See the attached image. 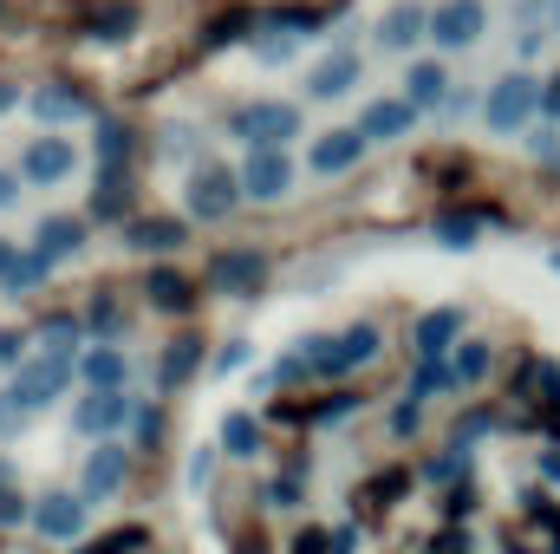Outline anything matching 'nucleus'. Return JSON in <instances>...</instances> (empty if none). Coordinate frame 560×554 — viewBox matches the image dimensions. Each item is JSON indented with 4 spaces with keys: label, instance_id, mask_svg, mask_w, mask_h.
Here are the masks:
<instances>
[{
    "label": "nucleus",
    "instance_id": "nucleus-1",
    "mask_svg": "<svg viewBox=\"0 0 560 554\" xmlns=\"http://www.w3.org/2000/svg\"><path fill=\"white\" fill-rule=\"evenodd\" d=\"M79 359H85V353H52V346H46L39 359H26V366L13 372V385H7L0 399H7V405H13L20 417L39 412V405H52V399L66 392V379L79 372Z\"/></svg>",
    "mask_w": 560,
    "mask_h": 554
},
{
    "label": "nucleus",
    "instance_id": "nucleus-2",
    "mask_svg": "<svg viewBox=\"0 0 560 554\" xmlns=\"http://www.w3.org/2000/svg\"><path fill=\"white\" fill-rule=\"evenodd\" d=\"M229 138H242L248 150H287V138H300V105H242L235 118H229Z\"/></svg>",
    "mask_w": 560,
    "mask_h": 554
},
{
    "label": "nucleus",
    "instance_id": "nucleus-3",
    "mask_svg": "<svg viewBox=\"0 0 560 554\" xmlns=\"http://www.w3.org/2000/svg\"><path fill=\"white\" fill-rule=\"evenodd\" d=\"M535 112H541V85H535L528 72L495 79V85H489V99H482V125H489V131H522Z\"/></svg>",
    "mask_w": 560,
    "mask_h": 554
},
{
    "label": "nucleus",
    "instance_id": "nucleus-4",
    "mask_svg": "<svg viewBox=\"0 0 560 554\" xmlns=\"http://www.w3.org/2000/svg\"><path fill=\"white\" fill-rule=\"evenodd\" d=\"M242 196H248V189H242V176H235L229 163H202V170L189 176V216H196V222H222Z\"/></svg>",
    "mask_w": 560,
    "mask_h": 554
},
{
    "label": "nucleus",
    "instance_id": "nucleus-5",
    "mask_svg": "<svg viewBox=\"0 0 560 554\" xmlns=\"http://www.w3.org/2000/svg\"><path fill=\"white\" fill-rule=\"evenodd\" d=\"M138 417V399L131 392H85L79 405H72V430H85V437H118L125 424Z\"/></svg>",
    "mask_w": 560,
    "mask_h": 554
},
{
    "label": "nucleus",
    "instance_id": "nucleus-6",
    "mask_svg": "<svg viewBox=\"0 0 560 554\" xmlns=\"http://www.w3.org/2000/svg\"><path fill=\"white\" fill-rule=\"evenodd\" d=\"M33 529H39L46 542H79V535H85V496H72V489L39 496V503H33Z\"/></svg>",
    "mask_w": 560,
    "mask_h": 554
},
{
    "label": "nucleus",
    "instance_id": "nucleus-7",
    "mask_svg": "<svg viewBox=\"0 0 560 554\" xmlns=\"http://www.w3.org/2000/svg\"><path fill=\"white\" fill-rule=\"evenodd\" d=\"M125 476H131V450H125V443H98V450L85 457L79 496H85V503H98V496H118V489H125Z\"/></svg>",
    "mask_w": 560,
    "mask_h": 554
},
{
    "label": "nucleus",
    "instance_id": "nucleus-8",
    "mask_svg": "<svg viewBox=\"0 0 560 554\" xmlns=\"http://www.w3.org/2000/svg\"><path fill=\"white\" fill-rule=\"evenodd\" d=\"M242 189H248L255 203H280V196L293 189V163H287V150H255V157L242 163Z\"/></svg>",
    "mask_w": 560,
    "mask_h": 554
},
{
    "label": "nucleus",
    "instance_id": "nucleus-9",
    "mask_svg": "<svg viewBox=\"0 0 560 554\" xmlns=\"http://www.w3.org/2000/svg\"><path fill=\"white\" fill-rule=\"evenodd\" d=\"M476 33H482V0H443V7L430 13V39H436V46H450V53H456V46H469Z\"/></svg>",
    "mask_w": 560,
    "mask_h": 554
},
{
    "label": "nucleus",
    "instance_id": "nucleus-10",
    "mask_svg": "<svg viewBox=\"0 0 560 554\" xmlns=\"http://www.w3.org/2000/svg\"><path fill=\"white\" fill-rule=\"evenodd\" d=\"M20 176H26V183H59V176H72V138H33L20 150Z\"/></svg>",
    "mask_w": 560,
    "mask_h": 554
},
{
    "label": "nucleus",
    "instance_id": "nucleus-11",
    "mask_svg": "<svg viewBox=\"0 0 560 554\" xmlns=\"http://www.w3.org/2000/svg\"><path fill=\"white\" fill-rule=\"evenodd\" d=\"M411 118H418V105H411V99H372V105H365V118H359V131H365V143H385V138H405V131H411Z\"/></svg>",
    "mask_w": 560,
    "mask_h": 554
},
{
    "label": "nucleus",
    "instance_id": "nucleus-12",
    "mask_svg": "<svg viewBox=\"0 0 560 554\" xmlns=\"http://www.w3.org/2000/svg\"><path fill=\"white\" fill-rule=\"evenodd\" d=\"M125 242L143 249V255H170V249H183V242H189V229H183V222H170V216H138V222H125Z\"/></svg>",
    "mask_w": 560,
    "mask_h": 554
},
{
    "label": "nucleus",
    "instance_id": "nucleus-13",
    "mask_svg": "<svg viewBox=\"0 0 560 554\" xmlns=\"http://www.w3.org/2000/svg\"><path fill=\"white\" fill-rule=\"evenodd\" d=\"M26 105H33V118H46V125H72V118H85V112H92V105H85V92H79V85H59V79H52V85H39Z\"/></svg>",
    "mask_w": 560,
    "mask_h": 554
},
{
    "label": "nucleus",
    "instance_id": "nucleus-14",
    "mask_svg": "<svg viewBox=\"0 0 560 554\" xmlns=\"http://www.w3.org/2000/svg\"><path fill=\"white\" fill-rule=\"evenodd\" d=\"M79 379H85L92 392H125V379H131V359H125L118 346H92V353L79 359Z\"/></svg>",
    "mask_w": 560,
    "mask_h": 554
},
{
    "label": "nucleus",
    "instance_id": "nucleus-15",
    "mask_svg": "<svg viewBox=\"0 0 560 554\" xmlns=\"http://www.w3.org/2000/svg\"><path fill=\"white\" fill-rule=\"evenodd\" d=\"M261 268H268V262H261L255 249H235V255H215L209 280H215L222 293H255V287H261Z\"/></svg>",
    "mask_w": 560,
    "mask_h": 554
},
{
    "label": "nucleus",
    "instance_id": "nucleus-16",
    "mask_svg": "<svg viewBox=\"0 0 560 554\" xmlns=\"http://www.w3.org/2000/svg\"><path fill=\"white\" fill-rule=\"evenodd\" d=\"M359 157H365V131H332V138L313 143V170L319 176H346Z\"/></svg>",
    "mask_w": 560,
    "mask_h": 554
},
{
    "label": "nucleus",
    "instance_id": "nucleus-17",
    "mask_svg": "<svg viewBox=\"0 0 560 554\" xmlns=\"http://www.w3.org/2000/svg\"><path fill=\"white\" fill-rule=\"evenodd\" d=\"M423 33H430V13H423L418 0H405V7H392V13H385V26H378V39H385L392 53H411V46H418Z\"/></svg>",
    "mask_w": 560,
    "mask_h": 554
},
{
    "label": "nucleus",
    "instance_id": "nucleus-18",
    "mask_svg": "<svg viewBox=\"0 0 560 554\" xmlns=\"http://www.w3.org/2000/svg\"><path fill=\"white\" fill-rule=\"evenodd\" d=\"M33 242H39V255H46V262H66V255H79V249H85V222H79V216H46Z\"/></svg>",
    "mask_w": 560,
    "mask_h": 554
},
{
    "label": "nucleus",
    "instance_id": "nucleus-19",
    "mask_svg": "<svg viewBox=\"0 0 560 554\" xmlns=\"http://www.w3.org/2000/svg\"><path fill=\"white\" fill-rule=\"evenodd\" d=\"M456 333H463V313H456V307H436V313H423L418 333H411V339H418V359H443Z\"/></svg>",
    "mask_w": 560,
    "mask_h": 554
},
{
    "label": "nucleus",
    "instance_id": "nucleus-20",
    "mask_svg": "<svg viewBox=\"0 0 560 554\" xmlns=\"http://www.w3.org/2000/svg\"><path fill=\"white\" fill-rule=\"evenodd\" d=\"M352 79H359V59H352V53H332V59L313 66L306 92H313V99H339V92H352Z\"/></svg>",
    "mask_w": 560,
    "mask_h": 554
},
{
    "label": "nucleus",
    "instance_id": "nucleus-21",
    "mask_svg": "<svg viewBox=\"0 0 560 554\" xmlns=\"http://www.w3.org/2000/svg\"><path fill=\"white\" fill-rule=\"evenodd\" d=\"M143 293H150V307H163V313H183V307L196 300V287L176 275V268H150V275H143Z\"/></svg>",
    "mask_w": 560,
    "mask_h": 554
},
{
    "label": "nucleus",
    "instance_id": "nucleus-22",
    "mask_svg": "<svg viewBox=\"0 0 560 554\" xmlns=\"http://www.w3.org/2000/svg\"><path fill=\"white\" fill-rule=\"evenodd\" d=\"M405 99H411V105H443V99H450V72H443V66H430V59H423V66H411V79H405Z\"/></svg>",
    "mask_w": 560,
    "mask_h": 554
},
{
    "label": "nucleus",
    "instance_id": "nucleus-23",
    "mask_svg": "<svg viewBox=\"0 0 560 554\" xmlns=\"http://www.w3.org/2000/svg\"><path fill=\"white\" fill-rule=\"evenodd\" d=\"M300 353H306L313 379H339V372H352V359H346V339H300Z\"/></svg>",
    "mask_w": 560,
    "mask_h": 554
},
{
    "label": "nucleus",
    "instance_id": "nucleus-24",
    "mask_svg": "<svg viewBox=\"0 0 560 554\" xmlns=\"http://www.w3.org/2000/svg\"><path fill=\"white\" fill-rule=\"evenodd\" d=\"M196 366H202V339H189V333H183V339H176V346L163 353V366H156V379H163V385H183V379H189Z\"/></svg>",
    "mask_w": 560,
    "mask_h": 554
},
{
    "label": "nucleus",
    "instance_id": "nucleus-25",
    "mask_svg": "<svg viewBox=\"0 0 560 554\" xmlns=\"http://www.w3.org/2000/svg\"><path fill=\"white\" fill-rule=\"evenodd\" d=\"M222 450H229V457H255V450H261V424L248 412H229L222 417Z\"/></svg>",
    "mask_w": 560,
    "mask_h": 554
},
{
    "label": "nucleus",
    "instance_id": "nucleus-26",
    "mask_svg": "<svg viewBox=\"0 0 560 554\" xmlns=\"http://www.w3.org/2000/svg\"><path fill=\"white\" fill-rule=\"evenodd\" d=\"M46 275H52V262H46V255L33 249V255H20V262L7 268V280H0V287H7L13 300H20V293H33V287H39V280H46Z\"/></svg>",
    "mask_w": 560,
    "mask_h": 554
},
{
    "label": "nucleus",
    "instance_id": "nucleus-27",
    "mask_svg": "<svg viewBox=\"0 0 560 554\" xmlns=\"http://www.w3.org/2000/svg\"><path fill=\"white\" fill-rule=\"evenodd\" d=\"M463 379H456V366H443V359H418V379H411V399H430V392H456Z\"/></svg>",
    "mask_w": 560,
    "mask_h": 554
},
{
    "label": "nucleus",
    "instance_id": "nucleus-28",
    "mask_svg": "<svg viewBox=\"0 0 560 554\" xmlns=\"http://www.w3.org/2000/svg\"><path fill=\"white\" fill-rule=\"evenodd\" d=\"M463 470H469V450H463V443H450L443 457H430V463H423V476H430V483H443V489H456V483H463Z\"/></svg>",
    "mask_w": 560,
    "mask_h": 554
},
{
    "label": "nucleus",
    "instance_id": "nucleus-29",
    "mask_svg": "<svg viewBox=\"0 0 560 554\" xmlns=\"http://www.w3.org/2000/svg\"><path fill=\"white\" fill-rule=\"evenodd\" d=\"M378 346H385V333H378L372 320L346 333V359H352V366H372V359H378Z\"/></svg>",
    "mask_w": 560,
    "mask_h": 554
},
{
    "label": "nucleus",
    "instance_id": "nucleus-30",
    "mask_svg": "<svg viewBox=\"0 0 560 554\" xmlns=\"http://www.w3.org/2000/svg\"><path fill=\"white\" fill-rule=\"evenodd\" d=\"M125 157H131V131H125V125H98V163L118 170Z\"/></svg>",
    "mask_w": 560,
    "mask_h": 554
},
{
    "label": "nucleus",
    "instance_id": "nucleus-31",
    "mask_svg": "<svg viewBox=\"0 0 560 554\" xmlns=\"http://www.w3.org/2000/svg\"><path fill=\"white\" fill-rule=\"evenodd\" d=\"M489 359H495V353H489L482 339H463V353H456V379H463V385H476V379L489 372Z\"/></svg>",
    "mask_w": 560,
    "mask_h": 554
},
{
    "label": "nucleus",
    "instance_id": "nucleus-32",
    "mask_svg": "<svg viewBox=\"0 0 560 554\" xmlns=\"http://www.w3.org/2000/svg\"><path fill=\"white\" fill-rule=\"evenodd\" d=\"M131 20H138V13H131V7H118V0H112V7H98V13H92V20H85V26H92V33H98V39H118V33H125V26H131Z\"/></svg>",
    "mask_w": 560,
    "mask_h": 554
},
{
    "label": "nucleus",
    "instance_id": "nucleus-33",
    "mask_svg": "<svg viewBox=\"0 0 560 554\" xmlns=\"http://www.w3.org/2000/svg\"><path fill=\"white\" fill-rule=\"evenodd\" d=\"M85 326H92V333H98V339L112 346V339H118V326H125V313H118V300H92V313H85Z\"/></svg>",
    "mask_w": 560,
    "mask_h": 554
},
{
    "label": "nucleus",
    "instance_id": "nucleus-34",
    "mask_svg": "<svg viewBox=\"0 0 560 554\" xmlns=\"http://www.w3.org/2000/svg\"><path fill=\"white\" fill-rule=\"evenodd\" d=\"M436 242L469 249V242H476V216H436Z\"/></svg>",
    "mask_w": 560,
    "mask_h": 554
},
{
    "label": "nucleus",
    "instance_id": "nucleus-35",
    "mask_svg": "<svg viewBox=\"0 0 560 554\" xmlns=\"http://www.w3.org/2000/svg\"><path fill=\"white\" fill-rule=\"evenodd\" d=\"M143 549V529H118V535H98V542H85L79 554H131Z\"/></svg>",
    "mask_w": 560,
    "mask_h": 554
},
{
    "label": "nucleus",
    "instance_id": "nucleus-36",
    "mask_svg": "<svg viewBox=\"0 0 560 554\" xmlns=\"http://www.w3.org/2000/svg\"><path fill=\"white\" fill-rule=\"evenodd\" d=\"M352 412H359V392H332V399H319V405H313L319 424H339V417H352Z\"/></svg>",
    "mask_w": 560,
    "mask_h": 554
},
{
    "label": "nucleus",
    "instance_id": "nucleus-37",
    "mask_svg": "<svg viewBox=\"0 0 560 554\" xmlns=\"http://www.w3.org/2000/svg\"><path fill=\"white\" fill-rule=\"evenodd\" d=\"M26 516H33V503H26V496H20V489L7 483V489H0V529H20Z\"/></svg>",
    "mask_w": 560,
    "mask_h": 554
},
{
    "label": "nucleus",
    "instance_id": "nucleus-38",
    "mask_svg": "<svg viewBox=\"0 0 560 554\" xmlns=\"http://www.w3.org/2000/svg\"><path fill=\"white\" fill-rule=\"evenodd\" d=\"M268 503H275V509H293V503H300V470H293V476H275V483H268Z\"/></svg>",
    "mask_w": 560,
    "mask_h": 554
},
{
    "label": "nucleus",
    "instance_id": "nucleus-39",
    "mask_svg": "<svg viewBox=\"0 0 560 554\" xmlns=\"http://www.w3.org/2000/svg\"><path fill=\"white\" fill-rule=\"evenodd\" d=\"M242 366H248V339H229V346L215 353V372L229 379V372H242Z\"/></svg>",
    "mask_w": 560,
    "mask_h": 554
},
{
    "label": "nucleus",
    "instance_id": "nucleus-40",
    "mask_svg": "<svg viewBox=\"0 0 560 554\" xmlns=\"http://www.w3.org/2000/svg\"><path fill=\"white\" fill-rule=\"evenodd\" d=\"M469 509H476V496H469V489L456 483V489L443 496V516H450V529H463V516H469Z\"/></svg>",
    "mask_w": 560,
    "mask_h": 554
},
{
    "label": "nucleus",
    "instance_id": "nucleus-41",
    "mask_svg": "<svg viewBox=\"0 0 560 554\" xmlns=\"http://www.w3.org/2000/svg\"><path fill=\"white\" fill-rule=\"evenodd\" d=\"M332 549V529H300V542H293V554H326Z\"/></svg>",
    "mask_w": 560,
    "mask_h": 554
},
{
    "label": "nucleus",
    "instance_id": "nucleus-42",
    "mask_svg": "<svg viewBox=\"0 0 560 554\" xmlns=\"http://www.w3.org/2000/svg\"><path fill=\"white\" fill-rule=\"evenodd\" d=\"M423 554H469V535H463V529H443V535H436Z\"/></svg>",
    "mask_w": 560,
    "mask_h": 554
},
{
    "label": "nucleus",
    "instance_id": "nucleus-43",
    "mask_svg": "<svg viewBox=\"0 0 560 554\" xmlns=\"http://www.w3.org/2000/svg\"><path fill=\"white\" fill-rule=\"evenodd\" d=\"M352 542H359V529H352V522H339V529H332V549H326V554H352Z\"/></svg>",
    "mask_w": 560,
    "mask_h": 554
},
{
    "label": "nucleus",
    "instance_id": "nucleus-44",
    "mask_svg": "<svg viewBox=\"0 0 560 554\" xmlns=\"http://www.w3.org/2000/svg\"><path fill=\"white\" fill-rule=\"evenodd\" d=\"M535 157H548V163H560V131H541V138H535Z\"/></svg>",
    "mask_w": 560,
    "mask_h": 554
},
{
    "label": "nucleus",
    "instance_id": "nucleus-45",
    "mask_svg": "<svg viewBox=\"0 0 560 554\" xmlns=\"http://www.w3.org/2000/svg\"><path fill=\"white\" fill-rule=\"evenodd\" d=\"M411 424H418V399H411V405H398V412H392V430H411Z\"/></svg>",
    "mask_w": 560,
    "mask_h": 554
},
{
    "label": "nucleus",
    "instance_id": "nucleus-46",
    "mask_svg": "<svg viewBox=\"0 0 560 554\" xmlns=\"http://www.w3.org/2000/svg\"><path fill=\"white\" fill-rule=\"evenodd\" d=\"M0 359H7V366H20V333H0Z\"/></svg>",
    "mask_w": 560,
    "mask_h": 554
},
{
    "label": "nucleus",
    "instance_id": "nucleus-47",
    "mask_svg": "<svg viewBox=\"0 0 560 554\" xmlns=\"http://www.w3.org/2000/svg\"><path fill=\"white\" fill-rule=\"evenodd\" d=\"M13 196H20V176H13V170H0V209H7Z\"/></svg>",
    "mask_w": 560,
    "mask_h": 554
},
{
    "label": "nucleus",
    "instance_id": "nucleus-48",
    "mask_svg": "<svg viewBox=\"0 0 560 554\" xmlns=\"http://www.w3.org/2000/svg\"><path fill=\"white\" fill-rule=\"evenodd\" d=\"M541 112H555V118H560V79H548V85H541Z\"/></svg>",
    "mask_w": 560,
    "mask_h": 554
},
{
    "label": "nucleus",
    "instance_id": "nucleus-49",
    "mask_svg": "<svg viewBox=\"0 0 560 554\" xmlns=\"http://www.w3.org/2000/svg\"><path fill=\"white\" fill-rule=\"evenodd\" d=\"M541 476H548V483H560V450H541Z\"/></svg>",
    "mask_w": 560,
    "mask_h": 554
},
{
    "label": "nucleus",
    "instance_id": "nucleus-50",
    "mask_svg": "<svg viewBox=\"0 0 560 554\" xmlns=\"http://www.w3.org/2000/svg\"><path fill=\"white\" fill-rule=\"evenodd\" d=\"M13 262H20V249H13V242H0V280H7V268H13Z\"/></svg>",
    "mask_w": 560,
    "mask_h": 554
},
{
    "label": "nucleus",
    "instance_id": "nucleus-51",
    "mask_svg": "<svg viewBox=\"0 0 560 554\" xmlns=\"http://www.w3.org/2000/svg\"><path fill=\"white\" fill-rule=\"evenodd\" d=\"M13 99H20V92H13V85H0V112H7V105H13Z\"/></svg>",
    "mask_w": 560,
    "mask_h": 554
},
{
    "label": "nucleus",
    "instance_id": "nucleus-52",
    "mask_svg": "<svg viewBox=\"0 0 560 554\" xmlns=\"http://www.w3.org/2000/svg\"><path fill=\"white\" fill-rule=\"evenodd\" d=\"M242 554H268V549H261V542H242Z\"/></svg>",
    "mask_w": 560,
    "mask_h": 554
},
{
    "label": "nucleus",
    "instance_id": "nucleus-53",
    "mask_svg": "<svg viewBox=\"0 0 560 554\" xmlns=\"http://www.w3.org/2000/svg\"><path fill=\"white\" fill-rule=\"evenodd\" d=\"M555 268H560V255H555Z\"/></svg>",
    "mask_w": 560,
    "mask_h": 554
},
{
    "label": "nucleus",
    "instance_id": "nucleus-54",
    "mask_svg": "<svg viewBox=\"0 0 560 554\" xmlns=\"http://www.w3.org/2000/svg\"><path fill=\"white\" fill-rule=\"evenodd\" d=\"M555 13H560V7H555Z\"/></svg>",
    "mask_w": 560,
    "mask_h": 554
},
{
    "label": "nucleus",
    "instance_id": "nucleus-55",
    "mask_svg": "<svg viewBox=\"0 0 560 554\" xmlns=\"http://www.w3.org/2000/svg\"><path fill=\"white\" fill-rule=\"evenodd\" d=\"M555 554H560V549H555Z\"/></svg>",
    "mask_w": 560,
    "mask_h": 554
}]
</instances>
